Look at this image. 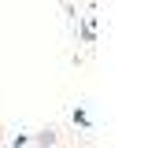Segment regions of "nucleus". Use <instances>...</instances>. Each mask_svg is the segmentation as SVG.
<instances>
[{
	"mask_svg": "<svg viewBox=\"0 0 159 148\" xmlns=\"http://www.w3.org/2000/svg\"><path fill=\"white\" fill-rule=\"evenodd\" d=\"M34 145H59V130H56V126H48V130H41L37 137H34Z\"/></svg>",
	"mask_w": 159,
	"mask_h": 148,
	"instance_id": "1",
	"label": "nucleus"
},
{
	"mask_svg": "<svg viewBox=\"0 0 159 148\" xmlns=\"http://www.w3.org/2000/svg\"><path fill=\"white\" fill-rule=\"evenodd\" d=\"M63 4H67V0H63Z\"/></svg>",
	"mask_w": 159,
	"mask_h": 148,
	"instance_id": "2",
	"label": "nucleus"
}]
</instances>
